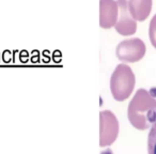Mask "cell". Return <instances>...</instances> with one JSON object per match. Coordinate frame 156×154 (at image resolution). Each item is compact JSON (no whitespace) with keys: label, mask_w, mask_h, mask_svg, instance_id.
I'll return each instance as SVG.
<instances>
[{"label":"cell","mask_w":156,"mask_h":154,"mask_svg":"<svg viewBox=\"0 0 156 154\" xmlns=\"http://www.w3.org/2000/svg\"><path fill=\"white\" fill-rule=\"evenodd\" d=\"M119 135V122L115 113L110 110H103L100 113V145H112Z\"/></svg>","instance_id":"277c9868"},{"label":"cell","mask_w":156,"mask_h":154,"mask_svg":"<svg viewBox=\"0 0 156 154\" xmlns=\"http://www.w3.org/2000/svg\"><path fill=\"white\" fill-rule=\"evenodd\" d=\"M147 153L156 154V121L151 126L147 136Z\"/></svg>","instance_id":"ba28073f"},{"label":"cell","mask_w":156,"mask_h":154,"mask_svg":"<svg viewBox=\"0 0 156 154\" xmlns=\"http://www.w3.org/2000/svg\"><path fill=\"white\" fill-rule=\"evenodd\" d=\"M127 118L137 130L150 128L156 121V100L145 89H139L127 107Z\"/></svg>","instance_id":"6da1fadb"},{"label":"cell","mask_w":156,"mask_h":154,"mask_svg":"<svg viewBox=\"0 0 156 154\" xmlns=\"http://www.w3.org/2000/svg\"><path fill=\"white\" fill-rule=\"evenodd\" d=\"M117 2L119 5V15L115 25V31L124 37L135 34L137 31V22L128 11L127 0H117Z\"/></svg>","instance_id":"5b68a950"},{"label":"cell","mask_w":156,"mask_h":154,"mask_svg":"<svg viewBox=\"0 0 156 154\" xmlns=\"http://www.w3.org/2000/svg\"><path fill=\"white\" fill-rule=\"evenodd\" d=\"M152 0H127V8L136 22H143L152 11Z\"/></svg>","instance_id":"52a82bcc"},{"label":"cell","mask_w":156,"mask_h":154,"mask_svg":"<svg viewBox=\"0 0 156 154\" xmlns=\"http://www.w3.org/2000/svg\"><path fill=\"white\" fill-rule=\"evenodd\" d=\"M147 47L144 42L139 38H130L120 42L115 48L118 59L124 63H134L144 57Z\"/></svg>","instance_id":"3957f363"},{"label":"cell","mask_w":156,"mask_h":154,"mask_svg":"<svg viewBox=\"0 0 156 154\" xmlns=\"http://www.w3.org/2000/svg\"><path fill=\"white\" fill-rule=\"evenodd\" d=\"M136 78L133 70L126 63H120L110 77V91L113 98L123 102L129 98L135 88Z\"/></svg>","instance_id":"7a4b0ae2"},{"label":"cell","mask_w":156,"mask_h":154,"mask_svg":"<svg viewBox=\"0 0 156 154\" xmlns=\"http://www.w3.org/2000/svg\"><path fill=\"white\" fill-rule=\"evenodd\" d=\"M119 15L117 0H100V26L103 29L115 27Z\"/></svg>","instance_id":"8992f818"},{"label":"cell","mask_w":156,"mask_h":154,"mask_svg":"<svg viewBox=\"0 0 156 154\" xmlns=\"http://www.w3.org/2000/svg\"><path fill=\"white\" fill-rule=\"evenodd\" d=\"M149 38L152 46L156 48V14L152 17L149 26Z\"/></svg>","instance_id":"9c48e42d"}]
</instances>
